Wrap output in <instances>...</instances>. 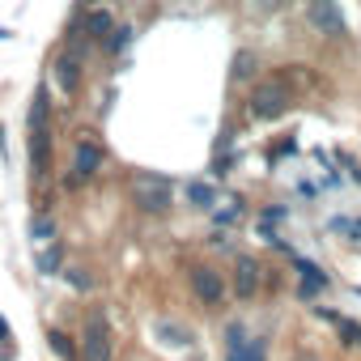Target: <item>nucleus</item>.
<instances>
[{"label": "nucleus", "instance_id": "nucleus-3", "mask_svg": "<svg viewBox=\"0 0 361 361\" xmlns=\"http://www.w3.org/2000/svg\"><path fill=\"white\" fill-rule=\"evenodd\" d=\"M145 340L161 353V357H170V361H178V357H192L196 353V327L192 323H183L178 314H153L149 319V327H145Z\"/></svg>", "mask_w": 361, "mask_h": 361}, {"label": "nucleus", "instance_id": "nucleus-4", "mask_svg": "<svg viewBox=\"0 0 361 361\" xmlns=\"http://www.w3.org/2000/svg\"><path fill=\"white\" fill-rule=\"evenodd\" d=\"M289 106H293V77H289V73H272L268 81H259V85L247 94V115L259 119V123L281 119Z\"/></svg>", "mask_w": 361, "mask_h": 361}, {"label": "nucleus", "instance_id": "nucleus-9", "mask_svg": "<svg viewBox=\"0 0 361 361\" xmlns=\"http://www.w3.org/2000/svg\"><path fill=\"white\" fill-rule=\"evenodd\" d=\"M47 81H51V90L64 98V102H77L81 98V85H85V60H77L73 51H56L51 56V64H47Z\"/></svg>", "mask_w": 361, "mask_h": 361}, {"label": "nucleus", "instance_id": "nucleus-22", "mask_svg": "<svg viewBox=\"0 0 361 361\" xmlns=\"http://www.w3.org/2000/svg\"><path fill=\"white\" fill-rule=\"evenodd\" d=\"M0 361H18V336H13V323L0 310Z\"/></svg>", "mask_w": 361, "mask_h": 361}, {"label": "nucleus", "instance_id": "nucleus-13", "mask_svg": "<svg viewBox=\"0 0 361 361\" xmlns=\"http://www.w3.org/2000/svg\"><path fill=\"white\" fill-rule=\"evenodd\" d=\"M115 9L111 5H85V13H81V39H90V43H102L111 30H115Z\"/></svg>", "mask_w": 361, "mask_h": 361}, {"label": "nucleus", "instance_id": "nucleus-10", "mask_svg": "<svg viewBox=\"0 0 361 361\" xmlns=\"http://www.w3.org/2000/svg\"><path fill=\"white\" fill-rule=\"evenodd\" d=\"M306 26L319 30V35H327V39L348 35V22H344L340 0H306Z\"/></svg>", "mask_w": 361, "mask_h": 361}, {"label": "nucleus", "instance_id": "nucleus-1", "mask_svg": "<svg viewBox=\"0 0 361 361\" xmlns=\"http://www.w3.org/2000/svg\"><path fill=\"white\" fill-rule=\"evenodd\" d=\"M106 161H111L106 140H102L94 128H81V132L73 136V145H68V174L60 178V188H64V192H81L85 183H94V178L106 170Z\"/></svg>", "mask_w": 361, "mask_h": 361}, {"label": "nucleus", "instance_id": "nucleus-6", "mask_svg": "<svg viewBox=\"0 0 361 361\" xmlns=\"http://www.w3.org/2000/svg\"><path fill=\"white\" fill-rule=\"evenodd\" d=\"M188 289L204 310H221L226 298H230V276L209 259H192L188 264Z\"/></svg>", "mask_w": 361, "mask_h": 361}, {"label": "nucleus", "instance_id": "nucleus-8", "mask_svg": "<svg viewBox=\"0 0 361 361\" xmlns=\"http://www.w3.org/2000/svg\"><path fill=\"white\" fill-rule=\"evenodd\" d=\"M26 157H30V196L51 183V166H56V136L51 128L26 132Z\"/></svg>", "mask_w": 361, "mask_h": 361}, {"label": "nucleus", "instance_id": "nucleus-7", "mask_svg": "<svg viewBox=\"0 0 361 361\" xmlns=\"http://www.w3.org/2000/svg\"><path fill=\"white\" fill-rule=\"evenodd\" d=\"M264 285H268V272H264L259 255L234 251V264H230V298L247 306V302H255L264 293Z\"/></svg>", "mask_w": 361, "mask_h": 361}, {"label": "nucleus", "instance_id": "nucleus-11", "mask_svg": "<svg viewBox=\"0 0 361 361\" xmlns=\"http://www.w3.org/2000/svg\"><path fill=\"white\" fill-rule=\"evenodd\" d=\"M289 264H293V272H298V302H319L327 289H331V276L314 264V259H306V255H289Z\"/></svg>", "mask_w": 361, "mask_h": 361}, {"label": "nucleus", "instance_id": "nucleus-21", "mask_svg": "<svg viewBox=\"0 0 361 361\" xmlns=\"http://www.w3.org/2000/svg\"><path fill=\"white\" fill-rule=\"evenodd\" d=\"M60 276H64V281H68L77 293H90V289L98 285V281H94V272H90L85 264H64V272H60Z\"/></svg>", "mask_w": 361, "mask_h": 361}, {"label": "nucleus", "instance_id": "nucleus-2", "mask_svg": "<svg viewBox=\"0 0 361 361\" xmlns=\"http://www.w3.org/2000/svg\"><path fill=\"white\" fill-rule=\"evenodd\" d=\"M174 174L161 170H132L128 174V204L140 217H166L174 209Z\"/></svg>", "mask_w": 361, "mask_h": 361}, {"label": "nucleus", "instance_id": "nucleus-20", "mask_svg": "<svg viewBox=\"0 0 361 361\" xmlns=\"http://www.w3.org/2000/svg\"><path fill=\"white\" fill-rule=\"evenodd\" d=\"M47 348H51L60 361H81V353H77V336H68L64 327H47Z\"/></svg>", "mask_w": 361, "mask_h": 361}, {"label": "nucleus", "instance_id": "nucleus-23", "mask_svg": "<svg viewBox=\"0 0 361 361\" xmlns=\"http://www.w3.org/2000/svg\"><path fill=\"white\" fill-rule=\"evenodd\" d=\"M255 68H259V56H255V51H238V56H234L230 77H234V81H251V77H255Z\"/></svg>", "mask_w": 361, "mask_h": 361}, {"label": "nucleus", "instance_id": "nucleus-24", "mask_svg": "<svg viewBox=\"0 0 361 361\" xmlns=\"http://www.w3.org/2000/svg\"><path fill=\"white\" fill-rule=\"evenodd\" d=\"M259 217H264V221H285V217H289V209H285V204H268Z\"/></svg>", "mask_w": 361, "mask_h": 361}, {"label": "nucleus", "instance_id": "nucleus-19", "mask_svg": "<svg viewBox=\"0 0 361 361\" xmlns=\"http://www.w3.org/2000/svg\"><path fill=\"white\" fill-rule=\"evenodd\" d=\"M132 39H136V26H132V22H115V30L98 43V51H102V56H123V51L132 47Z\"/></svg>", "mask_w": 361, "mask_h": 361}, {"label": "nucleus", "instance_id": "nucleus-5", "mask_svg": "<svg viewBox=\"0 0 361 361\" xmlns=\"http://www.w3.org/2000/svg\"><path fill=\"white\" fill-rule=\"evenodd\" d=\"M77 353L81 361H115V331L102 306H85L81 331H77Z\"/></svg>", "mask_w": 361, "mask_h": 361}, {"label": "nucleus", "instance_id": "nucleus-18", "mask_svg": "<svg viewBox=\"0 0 361 361\" xmlns=\"http://www.w3.org/2000/svg\"><path fill=\"white\" fill-rule=\"evenodd\" d=\"M268 348H272V336H247L243 344H230L226 348V361H268Z\"/></svg>", "mask_w": 361, "mask_h": 361}, {"label": "nucleus", "instance_id": "nucleus-27", "mask_svg": "<svg viewBox=\"0 0 361 361\" xmlns=\"http://www.w3.org/2000/svg\"><path fill=\"white\" fill-rule=\"evenodd\" d=\"M9 35H13V30H9V26H0V39H9Z\"/></svg>", "mask_w": 361, "mask_h": 361}, {"label": "nucleus", "instance_id": "nucleus-25", "mask_svg": "<svg viewBox=\"0 0 361 361\" xmlns=\"http://www.w3.org/2000/svg\"><path fill=\"white\" fill-rule=\"evenodd\" d=\"M281 5H285V0H259L255 9H259V13H268V9H281Z\"/></svg>", "mask_w": 361, "mask_h": 361}, {"label": "nucleus", "instance_id": "nucleus-14", "mask_svg": "<svg viewBox=\"0 0 361 361\" xmlns=\"http://www.w3.org/2000/svg\"><path fill=\"white\" fill-rule=\"evenodd\" d=\"M64 264H68V247H64V238H51V243L35 247V272H39L43 281L60 276V272H64Z\"/></svg>", "mask_w": 361, "mask_h": 361}, {"label": "nucleus", "instance_id": "nucleus-26", "mask_svg": "<svg viewBox=\"0 0 361 361\" xmlns=\"http://www.w3.org/2000/svg\"><path fill=\"white\" fill-rule=\"evenodd\" d=\"M353 344H361V323H357V331H353Z\"/></svg>", "mask_w": 361, "mask_h": 361}, {"label": "nucleus", "instance_id": "nucleus-15", "mask_svg": "<svg viewBox=\"0 0 361 361\" xmlns=\"http://www.w3.org/2000/svg\"><path fill=\"white\" fill-rule=\"evenodd\" d=\"M247 213H251V209H247V196H234V200H226V204L217 200V209L209 213V221H213V230H226V234H230V230H238V226L247 221Z\"/></svg>", "mask_w": 361, "mask_h": 361}, {"label": "nucleus", "instance_id": "nucleus-17", "mask_svg": "<svg viewBox=\"0 0 361 361\" xmlns=\"http://www.w3.org/2000/svg\"><path fill=\"white\" fill-rule=\"evenodd\" d=\"M39 128H51V85H39L26 106V132H39Z\"/></svg>", "mask_w": 361, "mask_h": 361}, {"label": "nucleus", "instance_id": "nucleus-12", "mask_svg": "<svg viewBox=\"0 0 361 361\" xmlns=\"http://www.w3.org/2000/svg\"><path fill=\"white\" fill-rule=\"evenodd\" d=\"M221 200V188H217V178H188L183 183V204L196 209V213H213Z\"/></svg>", "mask_w": 361, "mask_h": 361}, {"label": "nucleus", "instance_id": "nucleus-16", "mask_svg": "<svg viewBox=\"0 0 361 361\" xmlns=\"http://www.w3.org/2000/svg\"><path fill=\"white\" fill-rule=\"evenodd\" d=\"M26 238H30V247H43L51 238H60V217L51 209H35L30 221H26Z\"/></svg>", "mask_w": 361, "mask_h": 361}]
</instances>
